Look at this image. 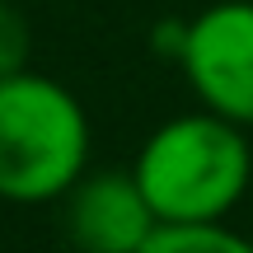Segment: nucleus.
I'll return each mask as SVG.
<instances>
[{
  "mask_svg": "<svg viewBox=\"0 0 253 253\" xmlns=\"http://www.w3.org/2000/svg\"><path fill=\"white\" fill-rule=\"evenodd\" d=\"M183 38H188V24H155V33H150V47L160 56H173V61H178V52H183Z\"/></svg>",
  "mask_w": 253,
  "mask_h": 253,
  "instance_id": "nucleus-7",
  "label": "nucleus"
},
{
  "mask_svg": "<svg viewBox=\"0 0 253 253\" xmlns=\"http://www.w3.org/2000/svg\"><path fill=\"white\" fill-rule=\"evenodd\" d=\"M178 66L202 108L253 126V0H220L188 24Z\"/></svg>",
  "mask_w": 253,
  "mask_h": 253,
  "instance_id": "nucleus-3",
  "label": "nucleus"
},
{
  "mask_svg": "<svg viewBox=\"0 0 253 253\" xmlns=\"http://www.w3.org/2000/svg\"><path fill=\"white\" fill-rule=\"evenodd\" d=\"M28 47H33L28 19L19 14L9 0H0V75L24 71V66H28Z\"/></svg>",
  "mask_w": 253,
  "mask_h": 253,
  "instance_id": "nucleus-6",
  "label": "nucleus"
},
{
  "mask_svg": "<svg viewBox=\"0 0 253 253\" xmlns=\"http://www.w3.org/2000/svg\"><path fill=\"white\" fill-rule=\"evenodd\" d=\"M131 178L160 225L225 220L253 183V145L244 126L207 108L183 113L145 136Z\"/></svg>",
  "mask_w": 253,
  "mask_h": 253,
  "instance_id": "nucleus-1",
  "label": "nucleus"
},
{
  "mask_svg": "<svg viewBox=\"0 0 253 253\" xmlns=\"http://www.w3.org/2000/svg\"><path fill=\"white\" fill-rule=\"evenodd\" d=\"M89 160V118L52 75H0V197L33 207L66 197Z\"/></svg>",
  "mask_w": 253,
  "mask_h": 253,
  "instance_id": "nucleus-2",
  "label": "nucleus"
},
{
  "mask_svg": "<svg viewBox=\"0 0 253 253\" xmlns=\"http://www.w3.org/2000/svg\"><path fill=\"white\" fill-rule=\"evenodd\" d=\"M155 225L131 173H80L66 192V235L80 253H136Z\"/></svg>",
  "mask_w": 253,
  "mask_h": 253,
  "instance_id": "nucleus-4",
  "label": "nucleus"
},
{
  "mask_svg": "<svg viewBox=\"0 0 253 253\" xmlns=\"http://www.w3.org/2000/svg\"><path fill=\"white\" fill-rule=\"evenodd\" d=\"M136 253H253V244L225 220H192V225H155Z\"/></svg>",
  "mask_w": 253,
  "mask_h": 253,
  "instance_id": "nucleus-5",
  "label": "nucleus"
}]
</instances>
